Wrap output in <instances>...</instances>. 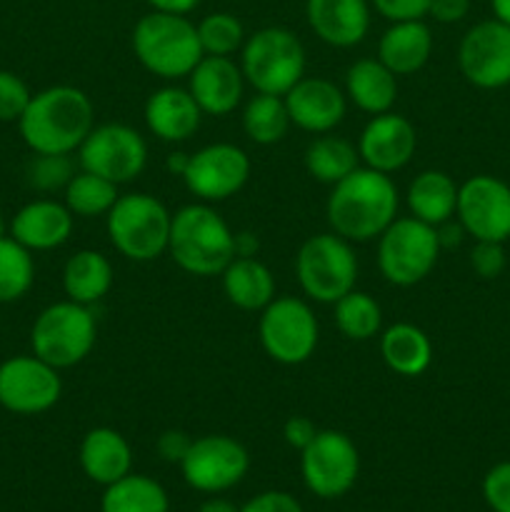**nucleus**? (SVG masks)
Masks as SVG:
<instances>
[{
  "instance_id": "f257e3e1",
  "label": "nucleus",
  "mask_w": 510,
  "mask_h": 512,
  "mask_svg": "<svg viewBox=\"0 0 510 512\" xmlns=\"http://www.w3.org/2000/svg\"><path fill=\"white\" fill-rule=\"evenodd\" d=\"M400 195L393 178L373 168H355L348 178L333 185L325 215L340 238L368 243L398 218Z\"/></svg>"
},
{
  "instance_id": "f03ea898",
  "label": "nucleus",
  "mask_w": 510,
  "mask_h": 512,
  "mask_svg": "<svg viewBox=\"0 0 510 512\" xmlns=\"http://www.w3.org/2000/svg\"><path fill=\"white\" fill-rule=\"evenodd\" d=\"M18 128L33 153L70 155L95 128V108L80 88L53 85L30 98Z\"/></svg>"
},
{
  "instance_id": "7ed1b4c3",
  "label": "nucleus",
  "mask_w": 510,
  "mask_h": 512,
  "mask_svg": "<svg viewBox=\"0 0 510 512\" xmlns=\"http://www.w3.org/2000/svg\"><path fill=\"white\" fill-rule=\"evenodd\" d=\"M168 253L185 273L213 278L235 258V233L208 203L185 205L170 223Z\"/></svg>"
},
{
  "instance_id": "20e7f679",
  "label": "nucleus",
  "mask_w": 510,
  "mask_h": 512,
  "mask_svg": "<svg viewBox=\"0 0 510 512\" xmlns=\"http://www.w3.org/2000/svg\"><path fill=\"white\" fill-rule=\"evenodd\" d=\"M133 53L148 73L163 80L188 78L203 58L198 28L185 15H143L133 28Z\"/></svg>"
},
{
  "instance_id": "39448f33",
  "label": "nucleus",
  "mask_w": 510,
  "mask_h": 512,
  "mask_svg": "<svg viewBox=\"0 0 510 512\" xmlns=\"http://www.w3.org/2000/svg\"><path fill=\"white\" fill-rule=\"evenodd\" d=\"M170 223L173 213L148 193L120 195L105 215V228L113 248L135 263H150L168 253Z\"/></svg>"
},
{
  "instance_id": "423d86ee",
  "label": "nucleus",
  "mask_w": 510,
  "mask_h": 512,
  "mask_svg": "<svg viewBox=\"0 0 510 512\" xmlns=\"http://www.w3.org/2000/svg\"><path fill=\"white\" fill-rule=\"evenodd\" d=\"M240 70L255 93L285 95L305 78V48L293 30L268 25L245 38L240 48Z\"/></svg>"
},
{
  "instance_id": "0eeeda50",
  "label": "nucleus",
  "mask_w": 510,
  "mask_h": 512,
  "mask_svg": "<svg viewBox=\"0 0 510 512\" xmlns=\"http://www.w3.org/2000/svg\"><path fill=\"white\" fill-rule=\"evenodd\" d=\"M95 315L88 305L63 300L53 303L35 318L30 330V348L33 355L45 360L53 368L65 370L83 363L95 348Z\"/></svg>"
},
{
  "instance_id": "6e6552de",
  "label": "nucleus",
  "mask_w": 510,
  "mask_h": 512,
  "mask_svg": "<svg viewBox=\"0 0 510 512\" xmlns=\"http://www.w3.org/2000/svg\"><path fill=\"white\" fill-rule=\"evenodd\" d=\"M295 275L310 300L323 305L338 303L358 280V258L353 245L338 233L313 235L295 255Z\"/></svg>"
},
{
  "instance_id": "1a4fd4ad",
  "label": "nucleus",
  "mask_w": 510,
  "mask_h": 512,
  "mask_svg": "<svg viewBox=\"0 0 510 512\" xmlns=\"http://www.w3.org/2000/svg\"><path fill=\"white\" fill-rule=\"evenodd\" d=\"M440 258L433 225L413 218H395L378 238V268L390 285L410 288L433 273Z\"/></svg>"
},
{
  "instance_id": "9d476101",
  "label": "nucleus",
  "mask_w": 510,
  "mask_h": 512,
  "mask_svg": "<svg viewBox=\"0 0 510 512\" xmlns=\"http://www.w3.org/2000/svg\"><path fill=\"white\" fill-rule=\"evenodd\" d=\"M260 345L280 365H300L313 358L320 340L318 318L305 300L283 295L260 310Z\"/></svg>"
},
{
  "instance_id": "9b49d317",
  "label": "nucleus",
  "mask_w": 510,
  "mask_h": 512,
  "mask_svg": "<svg viewBox=\"0 0 510 512\" xmlns=\"http://www.w3.org/2000/svg\"><path fill=\"white\" fill-rule=\"evenodd\" d=\"M80 170L100 175L115 185L138 178L148 163L143 135L125 123L95 125L78 148Z\"/></svg>"
},
{
  "instance_id": "f8f14e48",
  "label": "nucleus",
  "mask_w": 510,
  "mask_h": 512,
  "mask_svg": "<svg viewBox=\"0 0 510 512\" xmlns=\"http://www.w3.org/2000/svg\"><path fill=\"white\" fill-rule=\"evenodd\" d=\"M305 488L323 500L343 498L360 473V453L340 430H318L313 443L300 450Z\"/></svg>"
},
{
  "instance_id": "ddd939ff",
  "label": "nucleus",
  "mask_w": 510,
  "mask_h": 512,
  "mask_svg": "<svg viewBox=\"0 0 510 512\" xmlns=\"http://www.w3.org/2000/svg\"><path fill=\"white\" fill-rule=\"evenodd\" d=\"M248 468V450L230 435H203L193 440L188 455L180 463L185 483L210 495L235 488L248 475Z\"/></svg>"
},
{
  "instance_id": "4468645a",
  "label": "nucleus",
  "mask_w": 510,
  "mask_h": 512,
  "mask_svg": "<svg viewBox=\"0 0 510 512\" xmlns=\"http://www.w3.org/2000/svg\"><path fill=\"white\" fill-rule=\"evenodd\" d=\"M63 395L58 368L38 355H15L0 363V405L13 415H40Z\"/></svg>"
},
{
  "instance_id": "2eb2a0df",
  "label": "nucleus",
  "mask_w": 510,
  "mask_h": 512,
  "mask_svg": "<svg viewBox=\"0 0 510 512\" xmlns=\"http://www.w3.org/2000/svg\"><path fill=\"white\" fill-rule=\"evenodd\" d=\"M250 178V158L233 143H210L188 160L183 183L200 203H223L243 190Z\"/></svg>"
},
{
  "instance_id": "dca6fc26",
  "label": "nucleus",
  "mask_w": 510,
  "mask_h": 512,
  "mask_svg": "<svg viewBox=\"0 0 510 512\" xmlns=\"http://www.w3.org/2000/svg\"><path fill=\"white\" fill-rule=\"evenodd\" d=\"M455 215L475 240L505 243L510 238V188L493 175H473L458 188Z\"/></svg>"
},
{
  "instance_id": "f3484780",
  "label": "nucleus",
  "mask_w": 510,
  "mask_h": 512,
  "mask_svg": "<svg viewBox=\"0 0 510 512\" xmlns=\"http://www.w3.org/2000/svg\"><path fill=\"white\" fill-rule=\"evenodd\" d=\"M460 73L475 88L495 90L510 83V25L483 20L463 35L458 48Z\"/></svg>"
},
{
  "instance_id": "a211bd4d",
  "label": "nucleus",
  "mask_w": 510,
  "mask_h": 512,
  "mask_svg": "<svg viewBox=\"0 0 510 512\" xmlns=\"http://www.w3.org/2000/svg\"><path fill=\"white\" fill-rule=\"evenodd\" d=\"M418 133L413 123L398 113H380L368 120L358 140V155L365 168L393 175L413 160Z\"/></svg>"
},
{
  "instance_id": "6ab92c4d",
  "label": "nucleus",
  "mask_w": 510,
  "mask_h": 512,
  "mask_svg": "<svg viewBox=\"0 0 510 512\" xmlns=\"http://www.w3.org/2000/svg\"><path fill=\"white\" fill-rule=\"evenodd\" d=\"M290 123L300 130L323 135L338 128L348 113V98L335 83L325 78H300L283 95Z\"/></svg>"
},
{
  "instance_id": "aec40b11",
  "label": "nucleus",
  "mask_w": 510,
  "mask_h": 512,
  "mask_svg": "<svg viewBox=\"0 0 510 512\" xmlns=\"http://www.w3.org/2000/svg\"><path fill=\"white\" fill-rule=\"evenodd\" d=\"M188 90L203 115L225 118L243 100L245 75L233 58L203 55L200 63L190 70Z\"/></svg>"
},
{
  "instance_id": "412c9836",
  "label": "nucleus",
  "mask_w": 510,
  "mask_h": 512,
  "mask_svg": "<svg viewBox=\"0 0 510 512\" xmlns=\"http://www.w3.org/2000/svg\"><path fill=\"white\" fill-rule=\"evenodd\" d=\"M145 125L163 143H185L198 133L203 110L198 108L188 88L163 85L145 100Z\"/></svg>"
},
{
  "instance_id": "4be33fe9",
  "label": "nucleus",
  "mask_w": 510,
  "mask_h": 512,
  "mask_svg": "<svg viewBox=\"0 0 510 512\" xmlns=\"http://www.w3.org/2000/svg\"><path fill=\"white\" fill-rule=\"evenodd\" d=\"M75 215L68 205L58 200L40 198L23 205L10 220V238L18 240L23 248L33 250H55L68 243L73 235Z\"/></svg>"
},
{
  "instance_id": "5701e85b",
  "label": "nucleus",
  "mask_w": 510,
  "mask_h": 512,
  "mask_svg": "<svg viewBox=\"0 0 510 512\" xmlns=\"http://www.w3.org/2000/svg\"><path fill=\"white\" fill-rule=\"evenodd\" d=\"M305 18L323 43L353 48L370 30V5L368 0H308Z\"/></svg>"
},
{
  "instance_id": "b1692460",
  "label": "nucleus",
  "mask_w": 510,
  "mask_h": 512,
  "mask_svg": "<svg viewBox=\"0 0 510 512\" xmlns=\"http://www.w3.org/2000/svg\"><path fill=\"white\" fill-rule=\"evenodd\" d=\"M78 458L83 473L103 488L118 483L133 468V450L113 428H93L85 433Z\"/></svg>"
},
{
  "instance_id": "393cba45",
  "label": "nucleus",
  "mask_w": 510,
  "mask_h": 512,
  "mask_svg": "<svg viewBox=\"0 0 510 512\" xmlns=\"http://www.w3.org/2000/svg\"><path fill=\"white\" fill-rule=\"evenodd\" d=\"M433 53V33L423 20L393 23L378 43V60L395 75H415Z\"/></svg>"
},
{
  "instance_id": "a878e982",
  "label": "nucleus",
  "mask_w": 510,
  "mask_h": 512,
  "mask_svg": "<svg viewBox=\"0 0 510 512\" xmlns=\"http://www.w3.org/2000/svg\"><path fill=\"white\" fill-rule=\"evenodd\" d=\"M345 98L363 113H388L398 100V75L378 58H360L345 73Z\"/></svg>"
},
{
  "instance_id": "bb28decb",
  "label": "nucleus",
  "mask_w": 510,
  "mask_h": 512,
  "mask_svg": "<svg viewBox=\"0 0 510 512\" xmlns=\"http://www.w3.org/2000/svg\"><path fill=\"white\" fill-rule=\"evenodd\" d=\"M458 188L455 180L443 170H423L415 175L405 193V203L413 218L438 228L450 220L458 208Z\"/></svg>"
},
{
  "instance_id": "cd10ccee",
  "label": "nucleus",
  "mask_w": 510,
  "mask_h": 512,
  "mask_svg": "<svg viewBox=\"0 0 510 512\" xmlns=\"http://www.w3.org/2000/svg\"><path fill=\"white\" fill-rule=\"evenodd\" d=\"M380 355L395 375L418 378L433 363V343L413 323H395L380 335Z\"/></svg>"
},
{
  "instance_id": "c85d7f7f",
  "label": "nucleus",
  "mask_w": 510,
  "mask_h": 512,
  "mask_svg": "<svg viewBox=\"0 0 510 512\" xmlns=\"http://www.w3.org/2000/svg\"><path fill=\"white\" fill-rule=\"evenodd\" d=\"M220 275H223L225 298L235 308L255 313V310H263L275 298L273 273L258 258H240V255H235Z\"/></svg>"
},
{
  "instance_id": "c756f323",
  "label": "nucleus",
  "mask_w": 510,
  "mask_h": 512,
  "mask_svg": "<svg viewBox=\"0 0 510 512\" xmlns=\"http://www.w3.org/2000/svg\"><path fill=\"white\" fill-rule=\"evenodd\" d=\"M113 288V265L98 250H78L70 255L63 268V290L68 300L80 305H93Z\"/></svg>"
},
{
  "instance_id": "7c9ffc66",
  "label": "nucleus",
  "mask_w": 510,
  "mask_h": 512,
  "mask_svg": "<svg viewBox=\"0 0 510 512\" xmlns=\"http://www.w3.org/2000/svg\"><path fill=\"white\" fill-rule=\"evenodd\" d=\"M355 168H360L358 148L340 135H318L315 140H310L308 150H305V170L318 183H340Z\"/></svg>"
},
{
  "instance_id": "2f4dec72",
  "label": "nucleus",
  "mask_w": 510,
  "mask_h": 512,
  "mask_svg": "<svg viewBox=\"0 0 510 512\" xmlns=\"http://www.w3.org/2000/svg\"><path fill=\"white\" fill-rule=\"evenodd\" d=\"M168 493L148 475L128 473L108 485L100 500V512H168Z\"/></svg>"
},
{
  "instance_id": "473e14b6",
  "label": "nucleus",
  "mask_w": 510,
  "mask_h": 512,
  "mask_svg": "<svg viewBox=\"0 0 510 512\" xmlns=\"http://www.w3.org/2000/svg\"><path fill=\"white\" fill-rule=\"evenodd\" d=\"M290 115L283 95L255 93L243 110V130L253 143L275 145L288 135Z\"/></svg>"
},
{
  "instance_id": "72a5a7b5",
  "label": "nucleus",
  "mask_w": 510,
  "mask_h": 512,
  "mask_svg": "<svg viewBox=\"0 0 510 512\" xmlns=\"http://www.w3.org/2000/svg\"><path fill=\"white\" fill-rule=\"evenodd\" d=\"M65 200L70 213L75 218H98V215H108L110 208L115 205V200L120 198L118 185L110 183V180L100 178V175L88 173V170H80L70 178V183L63 190Z\"/></svg>"
},
{
  "instance_id": "f704fd0d",
  "label": "nucleus",
  "mask_w": 510,
  "mask_h": 512,
  "mask_svg": "<svg viewBox=\"0 0 510 512\" xmlns=\"http://www.w3.org/2000/svg\"><path fill=\"white\" fill-rule=\"evenodd\" d=\"M335 305V325L340 333L348 340H363L375 338L383 328V310H380L378 300L360 290H350L348 295L338 300Z\"/></svg>"
},
{
  "instance_id": "c9c22d12",
  "label": "nucleus",
  "mask_w": 510,
  "mask_h": 512,
  "mask_svg": "<svg viewBox=\"0 0 510 512\" xmlns=\"http://www.w3.org/2000/svg\"><path fill=\"white\" fill-rule=\"evenodd\" d=\"M35 263L28 248L8 238L0 240V303H15L30 290Z\"/></svg>"
},
{
  "instance_id": "e433bc0d",
  "label": "nucleus",
  "mask_w": 510,
  "mask_h": 512,
  "mask_svg": "<svg viewBox=\"0 0 510 512\" xmlns=\"http://www.w3.org/2000/svg\"><path fill=\"white\" fill-rule=\"evenodd\" d=\"M195 28H198V40L200 48H203V55H223V58H230L245 43L243 23L230 13L205 15Z\"/></svg>"
},
{
  "instance_id": "4c0bfd02",
  "label": "nucleus",
  "mask_w": 510,
  "mask_h": 512,
  "mask_svg": "<svg viewBox=\"0 0 510 512\" xmlns=\"http://www.w3.org/2000/svg\"><path fill=\"white\" fill-rule=\"evenodd\" d=\"M75 175L73 160L70 155H40L35 153V158L28 165V183L35 190H45V193H53V190H65V185L70 183V178Z\"/></svg>"
},
{
  "instance_id": "58836bf2",
  "label": "nucleus",
  "mask_w": 510,
  "mask_h": 512,
  "mask_svg": "<svg viewBox=\"0 0 510 512\" xmlns=\"http://www.w3.org/2000/svg\"><path fill=\"white\" fill-rule=\"evenodd\" d=\"M30 98L33 93L20 75L0 70V123H18Z\"/></svg>"
},
{
  "instance_id": "ea45409f",
  "label": "nucleus",
  "mask_w": 510,
  "mask_h": 512,
  "mask_svg": "<svg viewBox=\"0 0 510 512\" xmlns=\"http://www.w3.org/2000/svg\"><path fill=\"white\" fill-rule=\"evenodd\" d=\"M470 268L485 280L498 278L505 268L503 243H493V240H475L473 250H470Z\"/></svg>"
},
{
  "instance_id": "a19ab883",
  "label": "nucleus",
  "mask_w": 510,
  "mask_h": 512,
  "mask_svg": "<svg viewBox=\"0 0 510 512\" xmlns=\"http://www.w3.org/2000/svg\"><path fill=\"white\" fill-rule=\"evenodd\" d=\"M483 498L493 512H510V463H498L483 480Z\"/></svg>"
},
{
  "instance_id": "79ce46f5",
  "label": "nucleus",
  "mask_w": 510,
  "mask_h": 512,
  "mask_svg": "<svg viewBox=\"0 0 510 512\" xmlns=\"http://www.w3.org/2000/svg\"><path fill=\"white\" fill-rule=\"evenodd\" d=\"M370 3L390 23H400V20H423L428 15L430 0H370Z\"/></svg>"
},
{
  "instance_id": "37998d69",
  "label": "nucleus",
  "mask_w": 510,
  "mask_h": 512,
  "mask_svg": "<svg viewBox=\"0 0 510 512\" xmlns=\"http://www.w3.org/2000/svg\"><path fill=\"white\" fill-rule=\"evenodd\" d=\"M240 512H303L298 500L283 490H265L240 508Z\"/></svg>"
},
{
  "instance_id": "c03bdc74",
  "label": "nucleus",
  "mask_w": 510,
  "mask_h": 512,
  "mask_svg": "<svg viewBox=\"0 0 510 512\" xmlns=\"http://www.w3.org/2000/svg\"><path fill=\"white\" fill-rule=\"evenodd\" d=\"M190 445H193V438L188 433H183V430H165L158 438V443H155V450H158V455L165 463L180 465L185 455H188Z\"/></svg>"
},
{
  "instance_id": "a18cd8bd",
  "label": "nucleus",
  "mask_w": 510,
  "mask_h": 512,
  "mask_svg": "<svg viewBox=\"0 0 510 512\" xmlns=\"http://www.w3.org/2000/svg\"><path fill=\"white\" fill-rule=\"evenodd\" d=\"M315 435H318V428H315L313 420L305 418V415H293V418L285 420L283 438L293 450L308 448V445L313 443Z\"/></svg>"
},
{
  "instance_id": "49530a36",
  "label": "nucleus",
  "mask_w": 510,
  "mask_h": 512,
  "mask_svg": "<svg viewBox=\"0 0 510 512\" xmlns=\"http://www.w3.org/2000/svg\"><path fill=\"white\" fill-rule=\"evenodd\" d=\"M470 0H430L428 15L438 23H458L468 15Z\"/></svg>"
},
{
  "instance_id": "de8ad7c7",
  "label": "nucleus",
  "mask_w": 510,
  "mask_h": 512,
  "mask_svg": "<svg viewBox=\"0 0 510 512\" xmlns=\"http://www.w3.org/2000/svg\"><path fill=\"white\" fill-rule=\"evenodd\" d=\"M435 233H438V243H440V250L443 248H458L460 243H463V238L468 233H465V228L458 223H453V218L445 220V223H440L438 228H435Z\"/></svg>"
},
{
  "instance_id": "09e8293b",
  "label": "nucleus",
  "mask_w": 510,
  "mask_h": 512,
  "mask_svg": "<svg viewBox=\"0 0 510 512\" xmlns=\"http://www.w3.org/2000/svg\"><path fill=\"white\" fill-rule=\"evenodd\" d=\"M200 0H148V5L158 13H173V15H188L190 10L198 8Z\"/></svg>"
},
{
  "instance_id": "8fccbe9b",
  "label": "nucleus",
  "mask_w": 510,
  "mask_h": 512,
  "mask_svg": "<svg viewBox=\"0 0 510 512\" xmlns=\"http://www.w3.org/2000/svg\"><path fill=\"white\" fill-rule=\"evenodd\" d=\"M258 248V238L253 233H235V255H240V258H255Z\"/></svg>"
},
{
  "instance_id": "3c124183",
  "label": "nucleus",
  "mask_w": 510,
  "mask_h": 512,
  "mask_svg": "<svg viewBox=\"0 0 510 512\" xmlns=\"http://www.w3.org/2000/svg\"><path fill=\"white\" fill-rule=\"evenodd\" d=\"M188 160H190L188 153H173V155H168V160H165V168H168L170 175H178V178H183L185 170H188Z\"/></svg>"
},
{
  "instance_id": "603ef678",
  "label": "nucleus",
  "mask_w": 510,
  "mask_h": 512,
  "mask_svg": "<svg viewBox=\"0 0 510 512\" xmlns=\"http://www.w3.org/2000/svg\"><path fill=\"white\" fill-rule=\"evenodd\" d=\"M198 512H240V508L225 498H210L200 505Z\"/></svg>"
},
{
  "instance_id": "864d4df0",
  "label": "nucleus",
  "mask_w": 510,
  "mask_h": 512,
  "mask_svg": "<svg viewBox=\"0 0 510 512\" xmlns=\"http://www.w3.org/2000/svg\"><path fill=\"white\" fill-rule=\"evenodd\" d=\"M490 5H493L495 18H498L500 23L510 25V0H490Z\"/></svg>"
},
{
  "instance_id": "5fc2aeb1",
  "label": "nucleus",
  "mask_w": 510,
  "mask_h": 512,
  "mask_svg": "<svg viewBox=\"0 0 510 512\" xmlns=\"http://www.w3.org/2000/svg\"><path fill=\"white\" fill-rule=\"evenodd\" d=\"M8 235H10V225L5 223L3 213H0V240H3V238H8Z\"/></svg>"
}]
</instances>
